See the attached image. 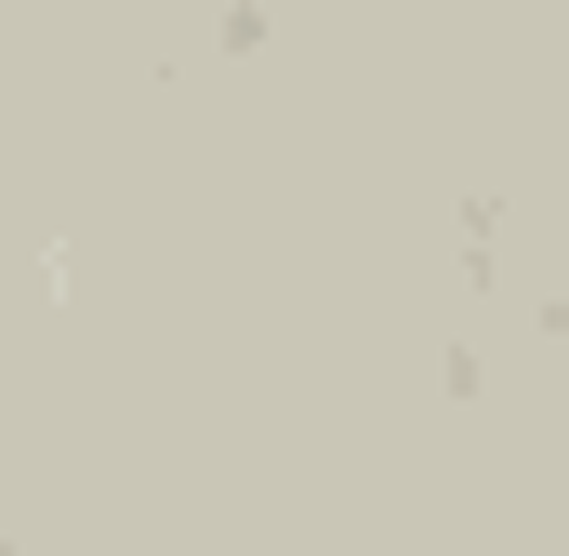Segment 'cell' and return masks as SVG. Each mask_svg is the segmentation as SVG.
I'll return each instance as SVG.
<instances>
[]
</instances>
